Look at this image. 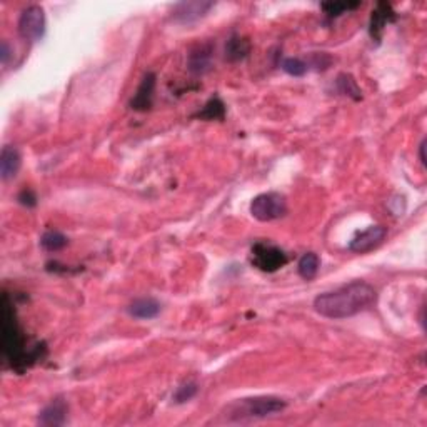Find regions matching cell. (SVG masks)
<instances>
[{"instance_id":"cell-5","label":"cell","mask_w":427,"mask_h":427,"mask_svg":"<svg viewBox=\"0 0 427 427\" xmlns=\"http://www.w3.org/2000/svg\"><path fill=\"white\" fill-rule=\"evenodd\" d=\"M46 34V14L40 6H30L19 17V35L27 42H37Z\"/></svg>"},{"instance_id":"cell-12","label":"cell","mask_w":427,"mask_h":427,"mask_svg":"<svg viewBox=\"0 0 427 427\" xmlns=\"http://www.w3.org/2000/svg\"><path fill=\"white\" fill-rule=\"evenodd\" d=\"M396 20V12H394L392 6L385 2L377 3L376 10H372L371 15V26H369V32H371V37L379 42L382 37V30L388 26L389 22Z\"/></svg>"},{"instance_id":"cell-15","label":"cell","mask_w":427,"mask_h":427,"mask_svg":"<svg viewBox=\"0 0 427 427\" xmlns=\"http://www.w3.org/2000/svg\"><path fill=\"white\" fill-rule=\"evenodd\" d=\"M251 40L241 35H233L226 44V59L229 62H239L251 54Z\"/></svg>"},{"instance_id":"cell-3","label":"cell","mask_w":427,"mask_h":427,"mask_svg":"<svg viewBox=\"0 0 427 427\" xmlns=\"http://www.w3.org/2000/svg\"><path fill=\"white\" fill-rule=\"evenodd\" d=\"M287 408V402L280 397L274 396H259V397H249V399H242L235 402L229 408V412L237 419L242 417H267L272 414L282 412Z\"/></svg>"},{"instance_id":"cell-18","label":"cell","mask_w":427,"mask_h":427,"mask_svg":"<svg viewBox=\"0 0 427 427\" xmlns=\"http://www.w3.org/2000/svg\"><path fill=\"white\" fill-rule=\"evenodd\" d=\"M336 87L343 96L351 97L352 100H361L363 99V92L361 87L357 85V80L354 79L351 74H340L336 80Z\"/></svg>"},{"instance_id":"cell-9","label":"cell","mask_w":427,"mask_h":427,"mask_svg":"<svg viewBox=\"0 0 427 427\" xmlns=\"http://www.w3.org/2000/svg\"><path fill=\"white\" fill-rule=\"evenodd\" d=\"M157 77L154 72H147L142 79V82L137 89V92L134 93L132 100H130V109L137 112H147L152 107L154 100V91H156Z\"/></svg>"},{"instance_id":"cell-17","label":"cell","mask_w":427,"mask_h":427,"mask_svg":"<svg viewBox=\"0 0 427 427\" xmlns=\"http://www.w3.org/2000/svg\"><path fill=\"white\" fill-rule=\"evenodd\" d=\"M320 267V259L316 252H306L302 257L299 259L298 272L304 280H312L317 275Z\"/></svg>"},{"instance_id":"cell-25","label":"cell","mask_w":427,"mask_h":427,"mask_svg":"<svg viewBox=\"0 0 427 427\" xmlns=\"http://www.w3.org/2000/svg\"><path fill=\"white\" fill-rule=\"evenodd\" d=\"M426 139L421 142V145H419V156H421V162L422 165H426Z\"/></svg>"},{"instance_id":"cell-13","label":"cell","mask_w":427,"mask_h":427,"mask_svg":"<svg viewBox=\"0 0 427 427\" xmlns=\"http://www.w3.org/2000/svg\"><path fill=\"white\" fill-rule=\"evenodd\" d=\"M20 165H22V157L19 150L12 145H6L0 154V176L3 181H10L17 176Z\"/></svg>"},{"instance_id":"cell-20","label":"cell","mask_w":427,"mask_h":427,"mask_svg":"<svg viewBox=\"0 0 427 427\" xmlns=\"http://www.w3.org/2000/svg\"><path fill=\"white\" fill-rule=\"evenodd\" d=\"M361 6V2H327L322 3V10L329 19H336L343 15L344 12L354 10Z\"/></svg>"},{"instance_id":"cell-4","label":"cell","mask_w":427,"mask_h":427,"mask_svg":"<svg viewBox=\"0 0 427 427\" xmlns=\"http://www.w3.org/2000/svg\"><path fill=\"white\" fill-rule=\"evenodd\" d=\"M287 214V201L279 192H264L251 202V215L259 222H272Z\"/></svg>"},{"instance_id":"cell-16","label":"cell","mask_w":427,"mask_h":427,"mask_svg":"<svg viewBox=\"0 0 427 427\" xmlns=\"http://www.w3.org/2000/svg\"><path fill=\"white\" fill-rule=\"evenodd\" d=\"M197 119L202 120H224L226 119V104L222 102L221 97H212L207 100V104L202 107V111L195 113Z\"/></svg>"},{"instance_id":"cell-7","label":"cell","mask_w":427,"mask_h":427,"mask_svg":"<svg viewBox=\"0 0 427 427\" xmlns=\"http://www.w3.org/2000/svg\"><path fill=\"white\" fill-rule=\"evenodd\" d=\"M388 229L384 226H371L363 233L354 235V239L349 242V251L356 252V254H365L371 252L384 242Z\"/></svg>"},{"instance_id":"cell-6","label":"cell","mask_w":427,"mask_h":427,"mask_svg":"<svg viewBox=\"0 0 427 427\" xmlns=\"http://www.w3.org/2000/svg\"><path fill=\"white\" fill-rule=\"evenodd\" d=\"M286 252L279 247L266 242H257L252 246V264L262 272H275L287 264Z\"/></svg>"},{"instance_id":"cell-14","label":"cell","mask_w":427,"mask_h":427,"mask_svg":"<svg viewBox=\"0 0 427 427\" xmlns=\"http://www.w3.org/2000/svg\"><path fill=\"white\" fill-rule=\"evenodd\" d=\"M127 312L136 319H154L161 312V304L154 298H140L130 304Z\"/></svg>"},{"instance_id":"cell-2","label":"cell","mask_w":427,"mask_h":427,"mask_svg":"<svg viewBox=\"0 0 427 427\" xmlns=\"http://www.w3.org/2000/svg\"><path fill=\"white\" fill-rule=\"evenodd\" d=\"M376 299L377 292L371 284L356 280L336 291L317 296L314 299V309L317 314L327 319H347L371 307Z\"/></svg>"},{"instance_id":"cell-8","label":"cell","mask_w":427,"mask_h":427,"mask_svg":"<svg viewBox=\"0 0 427 427\" xmlns=\"http://www.w3.org/2000/svg\"><path fill=\"white\" fill-rule=\"evenodd\" d=\"M212 55L214 46L210 42L199 44L190 51L189 59H187V67L189 72L194 75H204L212 69Z\"/></svg>"},{"instance_id":"cell-19","label":"cell","mask_w":427,"mask_h":427,"mask_svg":"<svg viewBox=\"0 0 427 427\" xmlns=\"http://www.w3.org/2000/svg\"><path fill=\"white\" fill-rule=\"evenodd\" d=\"M67 242L69 239L65 237L62 233H59V230H47V233H44L42 237H40V246L47 252L62 251L64 247L67 246Z\"/></svg>"},{"instance_id":"cell-1","label":"cell","mask_w":427,"mask_h":427,"mask_svg":"<svg viewBox=\"0 0 427 427\" xmlns=\"http://www.w3.org/2000/svg\"><path fill=\"white\" fill-rule=\"evenodd\" d=\"M46 352V345L40 343L27 345L22 329L17 322L14 302L6 292L2 298V356L6 363H9L15 372L22 374L42 359Z\"/></svg>"},{"instance_id":"cell-10","label":"cell","mask_w":427,"mask_h":427,"mask_svg":"<svg viewBox=\"0 0 427 427\" xmlns=\"http://www.w3.org/2000/svg\"><path fill=\"white\" fill-rule=\"evenodd\" d=\"M214 7L212 2H181L174 7L172 19L179 24H192L202 19Z\"/></svg>"},{"instance_id":"cell-11","label":"cell","mask_w":427,"mask_h":427,"mask_svg":"<svg viewBox=\"0 0 427 427\" xmlns=\"http://www.w3.org/2000/svg\"><path fill=\"white\" fill-rule=\"evenodd\" d=\"M67 412H69L67 402H65L62 397H57V399H54L51 404L40 410L39 424L48 427L64 426L65 422H67Z\"/></svg>"},{"instance_id":"cell-23","label":"cell","mask_w":427,"mask_h":427,"mask_svg":"<svg viewBox=\"0 0 427 427\" xmlns=\"http://www.w3.org/2000/svg\"><path fill=\"white\" fill-rule=\"evenodd\" d=\"M17 199H19L20 204H22L24 207H28V209H30V207L37 206V195H35V192L32 189L20 190Z\"/></svg>"},{"instance_id":"cell-21","label":"cell","mask_w":427,"mask_h":427,"mask_svg":"<svg viewBox=\"0 0 427 427\" xmlns=\"http://www.w3.org/2000/svg\"><path fill=\"white\" fill-rule=\"evenodd\" d=\"M307 64L298 57H287L282 60V71L292 77H302L307 72Z\"/></svg>"},{"instance_id":"cell-22","label":"cell","mask_w":427,"mask_h":427,"mask_svg":"<svg viewBox=\"0 0 427 427\" xmlns=\"http://www.w3.org/2000/svg\"><path fill=\"white\" fill-rule=\"evenodd\" d=\"M197 390H199V388H197V384H195V382H192V381L184 382V384L179 385V388H177L176 394H174V401H176L177 404H184V402L194 399L195 394H197Z\"/></svg>"},{"instance_id":"cell-24","label":"cell","mask_w":427,"mask_h":427,"mask_svg":"<svg viewBox=\"0 0 427 427\" xmlns=\"http://www.w3.org/2000/svg\"><path fill=\"white\" fill-rule=\"evenodd\" d=\"M9 57H10L9 42H7V40H3L2 46H0V60H2V64H3V65L9 62Z\"/></svg>"}]
</instances>
